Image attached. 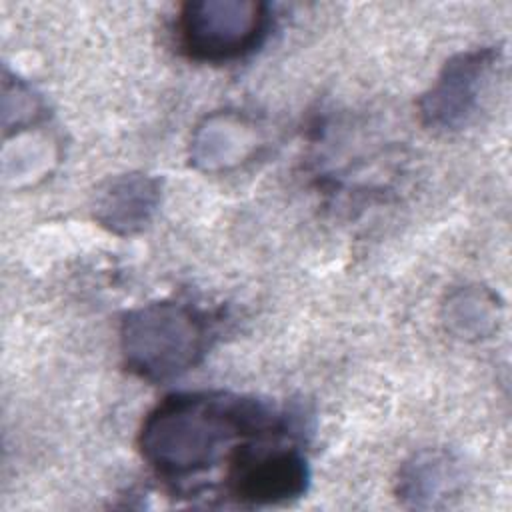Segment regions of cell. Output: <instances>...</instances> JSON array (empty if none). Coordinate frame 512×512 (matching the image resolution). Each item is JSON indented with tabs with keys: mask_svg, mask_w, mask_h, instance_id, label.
<instances>
[{
	"mask_svg": "<svg viewBox=\"0 0 512 512\" xmlns=\"http://www.w3.org/2000/svg\"><path fill=\"white\" fill-rule=\"evenodd\" d=\"M278 418L258 400L228 392L168 396L144 420L140 450L164 478L184 480L206 472L238 438L278 434Z\"/></svg>",
	"mask_w": 512,
	"mask_h": 512,
	"instance_id": "6da1fadb",
	"label": "cell"
},
{
	"mask_svg": "<svg viewBox=\"0 0 512 512\" xmlns=\"http://www.w3.org/2000/svg\"><path fill=\"white\" fill-rule=\"evenodd\" d=\"M208 346V324L200 312L178 302H154L126 314L120 348L128 370L164 382L194 368Z\"/></svg>",
	"mask_w": 512,
	"mask_h": 512,
	"instance_id": "7a4b0ae2",
	"label": "cell"
},
{
	"mask_svg": "<svg viewBox=\"0 0 512 512\" xmlns=\"http://www.w3.org/2000/svg\"><path fill=\"white\" fill-rule=\"evenodd\" d=\"M160 204V182L148 174L130 172L110 178L94 202V218L108 230L128 236L140 232Z\"/></svg>",
	"mask_w": 512,
	"mask_h": 512,
	"instance_id": "8992f818",
	"label": "cell"
},
{
	"mask_svg": "<svg viewBox=\"0 0 512 512\" xmlns=\"http://www.w3.org/2000/svg\"><path fill=\"white\" fill-rule=\"evenodd\" d=\"M228 490L250 504H276L306 492L310 470L298 448L236 446L228 468Z\"/></svg>",
	"mask_w": 512,
	"mask_h": 512,
	"instance_id": "277c9868",
	"label": "cell"
},
{
	"mask_svg": "<svg viewBox=\"0 0 512 512\" xmlns=\"http://www.w3.org/2000/svg\"><path fill=\"white\" fill-rule=\"evenodd\" d=\"M500 320L498 298L482 286L456 288L444 304L446 328L464 340L490 336Z\"/></svg>",
	"mask_w": 512,
	"mask_h": 512,
	"instance_id": "9c48e42d",
	"label": "cell"
},
{
	"mask_svg": "<svg viewBox=\"0 0 512 512\" xmlns=\"http://www.w3.org/2000/svg\"><path fill=\"white\" fill-rule=\"evenodd\" d=\"M496 48H476L452 56L432 88L420 98V118L432 130H458L474 114L494 64Z\"/></svg>",
	"mask_w": 512,
	"mask_h": 512,
	"instance_id": "5b68a950",
	"label": "cell"
},
{
	"mask_svg": "<svg viewBox=\"0 0 512 512\" xmlns=\"http://www.w3.org/2000/svg\"><path fill=\"white\" fill-rule=\"evenodd\" d=\"M270 24L268 6L254 0H198L184 4L180 42L196 60L222 62L254 50Z\"/></svg>",
	"mask_w": 512,
	"mask_h": 512,
	"instance_id": "3957f363",
	"label": "cell"
},
{
	"mask_svg": "<svg viewBox=\"0 0 512 512\" xmlns=\"http://www.w3.org/2000/svg\"><path fill=\"white\" fill-rule=\"evenodd\" d=\"M254 146L252 126L234 114H214L194 136L192 154L204 170H222L242 162Z\"/></svg>",
	"mask_w": 512,
	"mask_h": 512,
	"instance_id": "52a82bcc",
	"label": "cell"
},
{
	"mask_svg": "<svg viewBox=\"0 0 512 512\" xmlns=\"http://www.w3.org/2000/svg\"><path fill=\"white\" fill-rule=\"evenodd\" d=\"M456 484L458 466L450 454L424 450L402 466L398 494L414 506H434L436 500L450 496Z\"/></svg>",
	"mask_w": 512,
	"mask_h": 512,
	"instance_id": "ba28073f",
	"label": "cell"
}]
</instances>
